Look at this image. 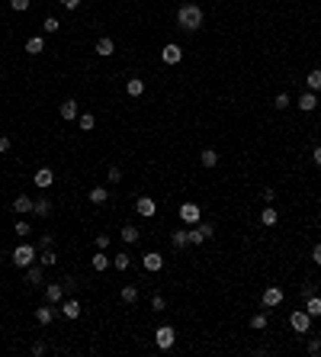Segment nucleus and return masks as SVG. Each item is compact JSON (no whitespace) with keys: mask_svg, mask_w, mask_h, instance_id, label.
Returning a JSON list of instances; mask_svg holds the SVG:
<instances>
[{"mask_svg":"<svg viewBox=\"0 0 321 357\" xmlns=\"http://www.w3.org/2000/svg\"><path fill=\"white\" fill-rule=\"evenodd\" d=\"M77 126L84 129V132H90V129L97 126V116H93V113H80V116H77Z\"/></svg>","mask_w":321,"mask_h":357,"instance_id":"c756f323","label":"nucleus"},{"mask_svg":"<svg viewBox=\"0 0 321 357\" xmlns=\"http://www.w3.org/2000/svg\"><path fill=\"white\" fill-rule=\"evenodd\" d=\"M276 222H279L276 206H263V209H260V225H267V229H270V225H276Z\"/></svg>","mask_w":321,"mask_h":357,"instance_id":"412c9836","label":"nucleus"},{"mask_svg":"<svg viewBox=\"0 0 321 357\" xmlns=\"http://www.w3.org/2000/svg\"><path fill=\"white\" fill-rule=\"evenodd\" d=\"M141 264H145V270H151V273H158L161 267H164V258L158 255V251H148L145 258H141Z\"/></svg>","mask_w":321,"mask_h":357,"instance_id":"2eb2a0df","label":"nucleus"},{"mask_svg":"<svg viewBox=\"0 0 321 357\" xmlns=\"http://www.w3.org/2000/svg\"><path fill=\"white\" fill-rule=\"evenodd\" d=\"M10 145H13V142H10V135H0V155H3V152H10Z\"/></svg>","mask_w":321,"mask_h":357,"instance_id":"a18cd8bd","label":"nucleus"},{"mask_svg":"<svg viewBox=\"0 0 321 357\" xmlns=\"http://www.w3.org/2000/svg\"><path fill=\"white\" fill-rule=\"evenodd\" d=\"M32 196H26V193H19L16 200H13V212H19V216H32Z\"/></svg>","mask_w":321,"mask_h":357,"instance_id":"f8f14e48","label":"nucleus"},{"mask_svg":"<svg viewBox=\"0 0 321 357\" xmlns=\"http://www.w3.org/2000/svg\"><path fill=\"white\" fill-rule=\"evenodd\" d=\"M119 235H122V242H126V245H135V242L141 238V232L135 229V225H122V232H119Z\"/></svg>","mask_w":321,"mask_h":357,"instance_id":"393cba45","label":"nucleus"},{"mask_svg":"<svg viewBox=\"0 0 321 357\" xmlns=\"http://www.w3.org/2000/svg\"><path fill=\"white\" fill-rule=\"evenodd\" d=\"M55 245V238H52V232H45L42 238H39V251H45V248H52Z\"/></svg>","mask_w":321,"mask_h":357,"instance_id":"ea45409f","label":"nucleus"},{"mask_svg":"<svg viewBox=\"0 0 321 357\" xmlns=\"http://www.w3.org/2000/svg\"><path fill=\"white\" fill-rule=\"evenodd\" d=\"M32 216L49 219L52 216V200H45V196H42V200H36V203H32Z\"/></svg>","mask_w":321,"mask_h":357,"instance_id":"aec40b11","label":"nucleus"},{"mask_svg":"<svg viewBox=\"0 0 321 357\" xmlns=\"http://www.w3.org/2000/svg\"><path fill=\"white\" fill-rule=\"evenodd\" d=\"M45 299H49L52 306L61 303V299H64V283H49L45 286Z\"/></svg>","mask_w":321,"mask_h":357,"instance_id":"f3484780","label":"nucleus"},{"mask_svg":"<svg viewBox=\"0 0 321 357\" xmlns=\"http://www.w3.org/2000/svg\"><path fill=\"white\" fill-rule=\"evenodd\" d=\"M309 354H321V341H318V338L309 341Z\"/></svg>","mask_w":321,"mask_h":357,"instance_id":"de8ad7c7","label":"nucleus"},{"mask_svg":"<svg viewBox=\"0 0 321 357\" xmlns=\"http://www.w3.org/2000/svg\"><path fill=\"white\" fill-rule=\"evenodd\" d=\"M113 267H116V270H128V267H132V255H126V251L116 255L113 258Z\"/></svg>","mask_w":321,"mask_h":357,"instance_id":"2f4dec72","label":"nucleus"},{"mask_svg":"<svg viewBox=\"0 0 321 357\" xmlns=\"http://www.w3.org/2000/svg\"><path fill=\"white\" fill-rule=\"evenodd\" d=\"M180 219H183L187 225H196V222L202 219V209H199L196 203H183V206H180Z\"/></svg>","mask_w":321,"mask_h":357,"instance_id":"423d86ee","label":"nucleus"},{"mask_svg":"<svg viewBox=\"0 0 321 357\" xmlns=\"http://www.w3.org/2000/svg\"><path fill=\"white\" fill-rule=\"evenodd\" d=\"M45 351H49V348H45V341H36V345H32V357H42Z\"/></svg>","mask_w":321,"mask_h":357,"instance_id":"c03bdc74","label":"nucleus"},{"mask_svg":"<svg viewBox=\"0 0 321 357\" xmlns=\"http://www.w3.org/2000/svg\"><path fill=\"white\" fill-rule=\"evenodd\" d=\"M312 261H315V264L321 267V242L315 245V248H312Z\"/></svg>","mask_w":321,"mask_h":357,"instance_id":"8fccbe9b","label":"nucleus"},{"mask_svg":"<svg viewBox=\"0 0 321 357\" xmlns=\"http://www.w3.org/2000/svg\"><path fill=\"white\" fill-rule=\"evenodd\" d=\"M61 315H64V319H80V303L77 299H61Z\"/></svg>","mask_w":321,"mask_h":357,"instance_id":"4468645a","label":"nucleus"},{"mask_svg":"<svg viewBox=\"0 0 321 357\" xmlns=\"http://www.w3.org/2000/svg\"><path fill=\"white\" fill-rule=\"evenodd\" d=\"M13 232H16V235H19V238H26V235H29V232H32V225H29V222H26V219H19V222H16V225H13Z\"/></svg>","mask_w":321,"mask_h":357,"instance_id":"f704fd0d","label":"nucleus"},{"mask_svg":"<svg viewBox=\"0 0 321 357\" xmlns=\"http://www.w3.org/2000/svg\"><path fill=\"white\" fill-rule=\"evenodd\" d=\"M106 180H109V183H119V180H122V171L116 168V164H113V168L106 171Z\"/></svg>","mask_w":321,"mask_h":357,"instance_id":"58836bf2","label":"nucleus"},{"mask_svg":"<svg viewBox=\"0 0 321 357\" xmlns=\"http://www.w3.org/2000/svg\"><path fill=\"white\" fill-rule=\"evenodd\" d=\"M170 245H174V248H187V229H177V232H170Z\"/></svg>","mask_w":321,"mask_h":357,"instance_id":"cd10ccee","label":"nucleus"},{"mask_svg":"<svg viewBox=\"0 0 321 357\" xmlns=\"http://www.w3.org/2000/svg\"><path fill=\"white\" fill-rule=\"evenodd\" d=\"M97 248H100V251L109 248V235H97Z\"/></svg>","mask_w":321,"mask_h":357,"instance_id":"49530a36","label":"nucleus"},{"mask_svg":"<svg viewBox=\"0 0 321 357\" xmlns=\"http://www.w3.org/2000/svg\"><path fill=\"white\" fill-rule=\"evenodd\" d=\"M312 158H315V164L321 168V145H315V155H312Z\"/></svg>","mask_w":321,"mask_h":357,"instance_id":"603ef678","label":"nucleus"},{"mask_svg":"<svg viewBox=\"0 0 321 357\" xmlns=\"http://www.w3.org/2000/svg\"><path fill=\"white\" fill-rule=\"evenodd\" d=\"M161 61H164V65H180V61H183V49L177 42H167L161 49Z\"/></svg>","mask_w":321,"mask_h":357,"instance_id":"39448f33","label":"nucleus"},{"mask_svg":"<svg viewBox=\"0 0 321 357\" xmlns=\"http://www.w3.org/2000/svg\"><path fill=\"white\" fill-rule=\"evenodd\" d=\"M93 52L100 55V58H113L116 55V42L109 36H103V39H97V45H93Z\"/></svg>","mask_w":321,"mask_h":357,"instance_id":"9d476101","label":"nucleus"},{"mask_svg":"<svg viewBox=\"0 0 321 357\" xmlns=\"http://www.w3.org/2000/svg\"><path fill=\"white\" fill-rule=\"evenodd\" d=\"M202 19H206V13H202V6H196V3H183L180 10H177V23H180V29H187V32H196L202 26Z\"/></svg>","mask_w":321,"mask_h":357,"instance_id":"f257e3e1","label":"nucleus"},{"mask_svg":"<svg viewBox=\"0 0 321 357\" xmlns=\"http://www.w3.org/2000/svg\"><path fill=\"white\" fill-rule=\"evenodd\" d=\"M267 322H270L267 312H257L254 319H251V328H257V332H260V328H267Z\"/></svg>","mask_w":321,"mask_h":357,"instance_id":"c9c22d12","label":"nucleus"},{"mask_svg":"<svg viewBox=\"0 0 321 357\" xmlns=\"http://www.w3.org/2000/svg\"><path fill=\"white\" fill-rule=\"evenodd\" d=\"M58 116H61V119H64V122H71V119H77V100H64V103H61V106H58Z\"/></svg>","mask_w":321,"mask_h":357,"instance_id":"ddd939ff","label":"nucleus"},{"mask_svg":"<svg viewBox=\"0 0 321 357\" xmlns=\"http://www.w3.org/2000/svg\"><path fill=\"white\" fill-rule=\"evenodd\" d=\"M187 242H190V245H202V242H206V235H202V229H199V225L187 229Z\"/></svg>","mask_w":321,"mask_h":357,"instance_id":"7c9ffc66","label":"nucleus"},{"mask_svg":"<svg viewBox=\"0 0 321 357\" xmlns=\"http://www.w3.org/2000/svg\"><path fill=\"white\" fill-rule=\"evenodd\" d=\"M296 103H299V109H305V113H312V109L318 106V93H315V90H305V93H302V97H299Z\"/></svg>","mask_w":321,"mask_h":357,"instance_id":"a211bd4d","label":"nucleus"},{"mask_svg":"<svg viewBox=\"0 0 321 357\" xmlns=\"http://www.w3.org/2000/svg\"><path fill=\"white\" fill-rule=\"evenodd\" d=\"M135 212L145 216V219H151L154 212H158V203H154L151 196H138V200H135Z\"/></svg>","mask_w":321,"mask_h":357,"instance_id":"0eeeda50","label":"nucleus"},{"mask_svg":"<svg viewBox=\"0 0 321 357\" xmlns=\"http://www.w3.org/2000/svg\"><path fill=\"white\" fill-rule=\"evenodd\" d=\"M273 106H276V109H286V106H289V93H276V97H273Z\"/></svg>","mask_w":321,"mask_h":357,"instance_id":"4c0bfd02","label":"nucleus"},{"mask_svg":"<svg viewBox=\"0 0 321 357\" xmlns=\"http://www.w3.org/2000/svg\"><path fill=\"white\" fill-rule=\"evenodd\" d=\"M39 264H42V267H55V264H58V251H55V248H45L42 255H39Z\"/></svg>","mask_w":321,"mask_h":357,"instance_id":"bb28decb","label":"nucleus"},{"mask_svg":"<svg viewBox=\"0 0 321 357\" xmlns=\"http://www.w3.org/2000/svg\"><path fill=\"white\" fill-rule=\"evenodd\" d=\"M29 3H32V0H10V6H13V10H16V13L29 10Z\"/></svg>","mask_w":321,"mask_h":357,"instance_id":"79ce46f5","label":"nucleus"},{"mask_svg":"<svg viewBox=\"0 0 321 357\" xmlns=\"http://www.w3.org/2000/svg\"><path fill=\"white\" fill-rule=\"evenodd\" d=\"M126 93L138 100L141 93H145V81H141V78H128V81H126Z\"/></svg>","mask_w":321,"mask_h":357,"instance_id":"6ab92c4d","label":"nucleus"},{"mask_svg":"<svg viewBox=\"0 0 321 357\" xmlns=\"http://www.w3.org/2000/svg\"><path fill=\"white\" fill-rule=\"evenodd\" d=\"M151 309H158V312H161V309H167V303H164L161 293H154V296H151Z\"/></svg>","mask_w":321,"mask_h":357,"instance_id":"37998d69","label":"nucleus"},{"mask_svg":"<svg viewBox=\"0 0 321 357\" xmlns=\"http://www.w3.org/2000/svg\"><path fill=\"white\" fill-rule=\"evenodd\" d=\"M305 84H309V90H321V68H312L309 71V78H305Z\"/></svg>","mask_w":321,"mask_h":357,"instance_id":"a878e982","label":"nucleus"},{"mask_svg":"<svg viewBox=\"0 0 321 357\" xmlns=\"http://www.w3.org/2000/svg\"><path fill=\"white\" fill-rule=\"evenodd\" d=\"M109 267V255L106 251H97V255H93V270H106Z\"/></svg>","mask_w":321,"mask_h":357,"instance_id":"72a5a7b5","label":"nucleus"},{"mask_svg":"<svg viewBox=\"0 0 321 357\" xmlns=\"http://www.w3.org/2000/svg\"><path fill=\"white\" fill-rule=\"evenodd\" d=\"M32 183H36L39 190H49L52 183H55V171H52V168H39L36 177H32Z\"/></svg>","mask_w":321,"mask_h":357,"instance_id":"6e6552de","label":"nucleus"},{"mask_svg":"<svg viewBox=\"0 0 321 357\" xmlns=\"http://www.w3.org/2000/svg\"><path fill=\"white\" fill-rule=\"evenodd\" d=\"M260 200H263V203H273V200H276V190H273V187H263V190H260Z\"/></svg>","mask_w":321,"mask_h":357,"instance_id":"a19ab883","label":"nucleus"},{"mask_svg":"<svg viewBox=\"0 0 321 357\" xmlns=\"http://www.w3.org/2000/svg\"><path fill=\"white\" fill-rule=\"evenodd\" d=\"M106 200H109V190H106V187H93V190H90V203L100 206V203H106Z\"/></svg>","mask_w":321,"mask_h":357,"instance_id":"473e14b6","label":"nucleus"},{"mask_svg":"<svg viewBox=\"0 0 321 357\" xmlns=\"http://www.w3.org/2000/svg\"><path fill=\"white\" fill-rule=\"evenodd\" d=\"M196 225H199V229H202V235H206V238H212V225H209V222H202V219H199V222H196Z\"/></svg>","mask_w":321,"mask_h":357,"instance_id":"09e8293b","label":"nucleus"},{"mask_svg":"<svg viewBox=\"0 0 321 357\" xmlns=\"http://www.w3.org/2000/svg\"><path fill=\"white\" fill-rule=\"evenodd\" d=\"M119 296H122V303H128V306H132V303H138V286H135V283H126Z\"/></svg>","mask_w":321,"mask_h":357,"instance_id":"b1692460","label":"nucleus"},{"mask_svg":"<svg viewBox=\"0 0 321 357\" xmlns=\"http://www.w3.org/2000/svg\"><path fill=\"white\" fill-rule=\"evenodd\" d=\"M305 312H309L312 319H318V315H321V296H318V293H312V296L305 299Z\"/></svg>","mask_w":321,"mask_h":357,"instance_id":"5701e85b","label":"nucleus"},{"mask_svg":"<svg viewBox=\"0 0 321 357\" xmlns=\"http://www.w3.org/2000/svg\"><path fill=\"white\" fill-rule=\"evenodd\" d=\"M26 52H29V55H42L45 52V39L42 36H29V39H26Z\"/></svg>","mask_w":321,"mask_h":357,"instance_id":"4be33fe9","label":"nucleus"},{"mask_svg":"<svg viewBox=\"0 0 321 357\" xmlns=\"http://www.w3.org/2000/svg\"><path fill=\"white\" fill-rule=\"evenodd\" d=\"M42 280H45V267L42 264H29L26 267V283L29 286H39Z\"/></svg>","mask_w":321,"mask_h":357,"instance_id":"9b49d317","label":"nucleus"},{"mask_svg":"<svg viewBox=\"0 0 321 357\" xmlns=\"http://www.w3.org/2000/svg\"><path fill=\"white\" fill-rule=\"evenodd\" d=\"M36 261H39V248H32V245H19V248L13 251V264L23 267V270L29 264H36Z\"/></svg>","mask_w":321,"mask_h":357,"instance_id":"f03ea898","label":"nucleus"},{"mask_svg":"<svg viewBox=\"0 0 321 357\" xmlns=\"http://www.w3.org/2000/svg\"><path fill=\"white\" fill-rule=\"evenodd\" d=\"M174 341H177L174 325H161L158 332H154V345H158L161 351H170V348H174Z\"/></svg>","mask_w":321,"mask_h":357,"instance_id":"7ed1b4c3","label":"nucleus"},{"mask_svg":"<svg viewBox=\"0 0 321 357\" xmlns=\"http://www.w3.org/2000/svg\"><path fill=\"white\" fill-rule=\"evenodd\" d=\"M61 3H64V10H77L80 0H61Z\"/></svg>","mask_w":321,"mask_h":357,"instance_id":"3c124183","label":"nucleus"},{"mask_svg":"<svg viewBox=\"0 0 321 357\" xmlns=\"http://www.w3.org/2000/svg\"><path fill=\"white\" fill-rule=\"evenodd\" d=\"M289 325H292V332L305 335V332H309V325H312V315L305 312V309H296V312L289 315Z\"/></svg>","mask_w":321,"mask_h":357,"instance_id":"20e7f679","label":"nucleus"},{"mask_svg":"<svg viewBox=\"0 0 321 357\" xmlns=\"http://www.w3.org/2000/svg\"><path fill=\"white\" fill-rule=\"evenodd\" d=\"M58 26H61V23H58L55 16H45V19H42V29L49 32V36H52V32H58Z\"/></svg>","mask_w":321,"mask_h":357,"instance_id":"e433bc0d","label":"nucleus"},{"mask_svg":"<svg viewBox=\"0 0 321 357\" xmlns=\"http://www.w3.org/2000/svg\"><path fill=\"white\" fill-rule=\"evenodd\" d=\"M279 303H283V290L279 286H267L263 290V309H276Z\"/></svg>","mask_w":321,"mask_h":357,"instance_id":"1a4fd4ad","label":"nucleus"},{"mask_svg":"<svg viewBox=\"0 0 321 357\" xmlns=\"http://www.w3.org/2000/svg\"><path fill=\"white\" fill-rule=\"evenodd\" d=\"M32 315H36V322H39V325H52V322H55V309H52V303L39 306Z\"/></svg>","mask_w":321,"mask_h":357,"instance_id":"dca6fc26","label":"nucleus"},{"mask_svg":"<svg viewBox=\"0 0 321 357\" xmlns=\"http://www.w3.org/2000/svg\"><path fill=\"white\" fill-rule=\"evenodd\" d=\"M199 161H202V168H215V164H218V152H215V148H206V152L199 155Z\"/></svg>","mask_w":321,"mask_h":357,"instance_id":"c85d7f7f","label":"nucleus"}]
</instances>
